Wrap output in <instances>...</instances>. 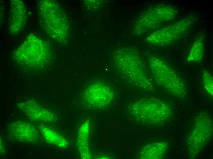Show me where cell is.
I'll return each instance as SVG.
<instances>
[{"label": "cell", "mask_w": 213, "mask_h": 159, "mask_svg": "<svg viewBox=\"0 0 213 159\" xmlns=\"http://www.w3.org/2000/svg\"><path fill=\"white\" fill-rule=\"evenodd\" d=\"M204 36L199 34L192 44L186 58L189 62H201L204 52Z\"/></svg>", "instance_id": "obj_12"}, {"label": "cell", "mask_w": 213, "mask_h": 159, "mask_svg": "<svg viewBox=\"0 0 213 159\" xmlns=\"http://www.w3.org/2000/svg\"><path fill=\"white\" fill-rule=\"evenodd\" d=\"M89 121L87 120L80 126L78 131L77 146L80 157L90 159L91 154L89 146Z\"/></svg>", "instance_id": "obj_10"}, {"label": "cell", "mask_w": 213, "mask_h": 159, "mask_svg": "<svg viewBox=\"0 0 213 159\" xmlns=\"http://www.w3.org/2000/svg\"><path fill=\"white\" fill-rule=\"evenodd\" d=\"M203 83L207 92L211 97L213 94V79L210 73L206 70L202 73Z\"/></svg>", "instance_id": "obj_14"}, {"label": "cell", "mask_w": 213, "mask_h": 159, "mask_svg": "<svg viewBox=\"0 0 213 159\" xmlns=\"http://www.w3.org/2000/svg\"><path fill=\"white\" fill-rule=\"evenodd\" d=\"M178 13L177 9L170 5L161 4L152 7L139 16L134 25V33L142 34L163 23L174 20Z\"/></svg>", "instance_id": "obj_4"}, {"label": "cell", "mask_w": 213, "mask_h": 159, "mask_svg": "<svg viewBox=\"0 0 213 159\" xmlns=\"http://www.w3.org/2000/svg\"><path fill=\"white\" fill-rule=\"evenodd\" d=\"M148 62L153 78L158 85L177 98L186 97L185 83L173 68L162 58L153 55L148 57Z\"/></svg>", "instance_id": "obj_3"}, {"label": "cell", "mask_w": 213, "mask_h": 159, "mask_svg": "<svg viewBox=\"0 0 213 159\" xmlns=\"http://www.w3.org/2000/svg\"><path fill=\"white\" fill-rule=\"evenodd\" d=\"M196 16L191 14L167 26L159 29L146 38L148 43L158 46L172 43L184 35L191 28Z\"/></svg>", "instance_id": "obj_5"}, {"label": "cell", "mask_w": 213, "mask_h": 159, "mask_svg": "<svg viewBox=\"0 0 213 159\" xmlns=\"http://www.w3.org/2000/svg\"><path fill=\"white\" fill-rule=\"evenodd\" d=\"M39 128L41 133L48 142L61 148H66L68 146L67 140L55 131L43 125H39Z\"/></svg>", "instance_id": "obj_13"}, {"label": "cell", "mask_w": 213, "mask_h": 159, "mask_svg": "<svg viewBox=\"0 0 213 159\" xmlns=\"http://www.w3.org/2000/svg\"><path fill=\"white\" fill-rule=\"evenodd\" d=\"M9 137L20 142L33 143L39 139V135L35 126L30 123L20 121L10 123L7 128Z\"/></svg>", "instance_id": "obj_8"}, {"label": "cell", "mask_w": 213, "mask_h": 159, "mask_svg": "<svg viewBox=\"0 0 213 159\" xmlns=\"http://www.w3.org/2000/svg\"><path fill=\"white\" fill-rule=\"evenodd\" d=\"M114 97L112 90L108 86L99 83L91 85L83 94L84 99L87 104L96 109L107 106L112 102Z\"/></svg>", "instance_id": "obj_7"}, {"label": "cell", "mask_w": 213, "mask_h": 159, "mask_svg": "<svg viewBox=\"0 0 213 159\" xmlns=\"http://www.w3.org/2000/svg\"><path fill=\"white\" fill-rule=\"evenodd\" d=\"M21 109L30 120L46 122H53L57 117L53 113L30 102L21 104Z\"/></svg>", "instance_id": "obj_9"}, {"label": "cell", "mask_w": 213, "mask_h": 159, "mask_svg": "<svg viewBox=\"0 0 213 159\" xmlns=\"http://www.w3.org/2000/svg\"><path fill=\"white\" fill-rule=\"evenodd\" d=\"M114 62L118 71L129 83L146 91L155 90L144 62L136 50L128 46L119 49L115 53Z\"/></svg>", "instance_id": "obj_1"}, {"label": "cell", "mask_w": 213, "mask_h": 159, "mask_svg": "<svg viewBox=\"0 0 213 159\" xmlns=\"http://www.w3.org/2000/svg\"><path fill=\"white\" fill-rule=\"evenodd\" d=\"M128 111L138 121L153 124L167 122L172 116L173 110L168 103L154 98H144L130 104Z\"/></svg>", "instance_id": "obj_2"}, {"label": "cell", "mask_w": 213, "mask_h": 159, "mask_svg": "<svg viewBox=\"0 0 213 159\" xmlns=\"http://www.w3.org/2000/svg\"><path fill=\"white\" fill-rule=\"evenodd\" d=\"M4 147L3 141L1 138L0 139V153H4Z\"/></svg>", "instance_id": "obj_15"}, {"label": "cell", "mask_w": 213, "mask_h": 159, "mask_svg": "<svg viewBox=\"0 0 213 159\" xmlns=\"http://www.w3.org/2000/svg\"><path fill=\"white\" fill-rule=\"evenodd\" d=\"M188 140L190 155L196 156L205 146L211 136L212 121L207 113L201 114Z\"/></svg>", "instance_id": "obj_6"}, {"label": "cell", "mask_w": 213, "mask_h": 159, "mask_svg": "<svg viewBox=\"0 0 213 159\" xmlns=\"http://www.w3.org/2000/svg\"><path fill=\"white\" fill-rule=\"evenodd\" d=\"M167 143L159 142L144 146L141 150L139 157L144 159H156L162 158L167 149Z\"/></svg>", "instance_id": "obj_11"}]
</instances>
